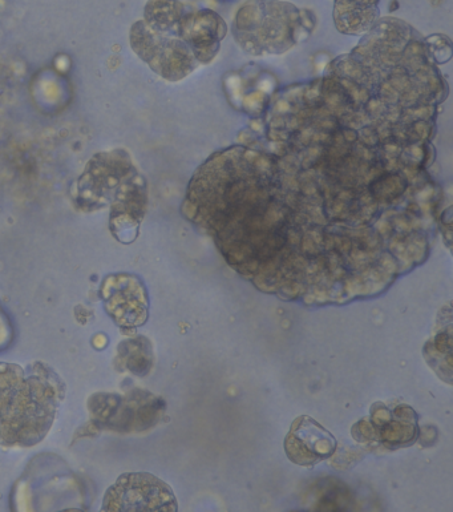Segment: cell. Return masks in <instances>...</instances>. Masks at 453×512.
Returning a JSON list of instances; mask_svg holds the SVG:
<instances>
[{
	"instance_id": "277c9868",
	"label": "cell",
	"mask_w": 453,
	"mask_h": 512,
	"mask_svg": "<svg viewBox=\"0 0 453 512\" xmlns=\"http://www.w3.org/2000/svg\"><path fill=\"white\" fill-rule=\"evenodd\" d=\"M103 511H177L167 483L147 473L121 475L105 494Z\"/></svg>"
},
{
	"instance_id": "5b68a950",
	"label": "cell",
	"mask_w": 453,
	"mask_h": 512,
	"mask_svg": "<svg viewBox=\"0 0 453 512\" xmlns=\"http://www.w3.org/2000/svg\"><path fill=\"white\" fill-rule=\"evenodd\" d=\"M105 309L125 328L143 325L148 318V297L143 282L129 274L108 277L103 285Z\"/></svg>"
},
{
	"instance_id": "8992f818",
	"label": "cell",
	"mask_w": 453,
	"mask_h": 512,
	"mask_svg": "<svg viewBox=\"0 0 453 512\" xmlns=\"http://www.w3.org/2000/svg\"><path fill=\"white\" fill-rule=\"evenodd\" d=\"M287 457L301 466L325 461L337 449V441L313 418L302 415L295 419L285 441Z\"/></svg>"
},
{
	"instance_id": "52a82bcc",
	"label": "cell",
	"mask_w": 453,
	"mask_h": 512,
	"mask_svg": "<svg viewBox=\"0 0 453 512\" xmlns=\"http://www.w3.org/2000/svg\"><path fill=\"white\" fill-rule=\"evenodd\" d=\"M225 32L224 20L209 10L182 15L176 28V35L192 50L198 63H208L216 56Z\"/></svg>"
},
{
	"instance_id": "7a4b0ae2",
	"label": "cell",
	"mask_w": 453,
	"mask_h": 512,
	"mask_svg": "<svg viewBox=\"0 0 453 512\" xmlns=\"http://www.w3.org/2000/svg\"><path fill=\"white\" fill-rule=\"evenodd\" d=\"M301 28V14L289 3L253 0L238 12L236 38L252 52L256 48L270 52L285 51L295 43Z\"/></svg>"
},
{
	"instance_id": "6da1fadb",
	"label": "cell",
	"mask_w": 453,
	"mask_h": 512,
	"mask_svg": "<svg viewBox=\"0 0 453 512\" xmlns=\"http://www.w3.org/2000/svg\"><path fill=\"white\" fill-rule=\"evenodd\" d=\"M59 386L44 373L0 364V443L31 446L42 441L55 419Z\"/></svg>"
},
{
	"instance_id": "3957f363",
	"label": "cell",
	"mask_w": 453,
	"mask_h": 512,
	"mask_svg": "<svg viewBox=\"0 0 453 512\" xmlns=\"http://www.w3.org/2000/svg\"><path fill=\"white\" fill-rule=\"evenodd\" d=\"M131 43L136 54L168 80L184 79L200 64L184 40L153 30L145 22L132 27Z\"/></svg>"
}]
</instances>
